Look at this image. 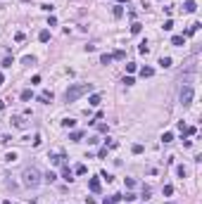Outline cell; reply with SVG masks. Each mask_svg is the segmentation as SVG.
I'll list each match as a JSON object with an SVG mask.
<instances>
[{
	"instance_id": "6da1fadb",
	"label": "cell",
	"mask_w": 202,
	"mask_h": 204,
	"mask_svg": "<svg viewBox=\"0 0 202 204\" xmlns=\"http://www.w3.org/2000/svg\"><path fill=\"white\" fill-rule=\"evenodd\" d=\"M21 183L26 185V188H31V190H36L38 185L43 183V176H41V171H38L36 166H26L24 171H21Z\"/></svg>"
},
{
	"instance_id": "7a4b0ae2",
	"label": "cell",
	"mask_w": 202,
	"mask_h": 204,
	"mask_svg": "<svg viewBox=\"0 0 202 204\" xmlns=\"http://www.w3.org/2000/svg\"><path fill=\"white\" fill-rule=\"evenodd\" d=\"M86 93H93V83H74V86H69L67 93H64V102H76Z\"/></svg>"
},
{
	"instance_id": "3957f363",
	"label": "cell",
	"mask_w": 202,
	"mask_h": 204,
	"mask_svg": "<svg viewBox=\"0 0 202 204\" xmlns=\"http://www.w3.org/2000/svg\"><path fill=\"white\" fill-rule=\"evenodd\" d=\"M193 97H195V90H193V86H183L181 93H178V100H181L183 107H190L193 105Z\"/></svg>"
},
{
	"instance_id": "277c9868",
	"label": "cell",
	"mask_w": 202,
	"mask_h": 204,
	"mask_svg": "<svg viewBox=\"0 0 202 204\" xmlns=\"http://www.w3.org/2000/svg\"><path fill=\"white\" fill-rule=\"evenodd\" d=\"M62 178H64L67 183H71V180H74V171H71V169L67 166V164H62Z\"/></svg>"
},
{
	"instance_id": "5b68a950",
	"label": "cell",
	"mask_w": 202,
	"mask_h": 204,
	"mask_svg": "<svg viewBox=\"0 0 202 204\" xmlns=\"http://www.w3.org/2000/svg\"><path fill=\"white\" fill-rule=\"evenodd\" d=\"M200 26H202L200 22H193L190 26L186 29V33H183V38H188V36H195V33H197V29H200Z\"/></svg>"
},
{
	"instance_id": "8992f818",
	"label": "cell",
	"mask_w": 202,
	"mask_h": 204,
	"mask_svg": "<svg viewBox=\"0 0 202 204\" xmlns=\"http://www.w3.org/2000/svg\"><path fill=\"white\" fill-rule=\"evenodd\" d=\"M53 97H55V95H53V90H43L41 95H38V100H41L43 105H48V102H53Z\"/></svg>"
},
{
	"instance_id": "52a82bcc",
	"label": "cell",
	"mask_w": 202,
	"mask_h": 204,
	"mask_svg": "<svg viewBox=\"0 0 202 204\" xmlns=\"http://www.w3.org/2000/svg\"><path fill=\"white\" fill-rule=\"evenodd\" d=\"M100 180H98V178H91V180H88V190H91V192H100Z\"/></svg>"
},
{
	"instance_id": "ba28073f",
	"label": "cell",
	"mask_w": 202,
	"mask_h": 204,
	"mask_svg": "<svg viewBox=\"0 0 202 204\" xmlns=\"http://www.w3.org/2000/svg\"><path fill=\"white\" fill-rule=\"evenodd\" d=\"M64 159H67V157H64L62 152H59V154H53V157H50V161H53L55 166H62V164H64Z\"/></svg>"
},
{
	"instance_id": "9c48e42d",
	"label": "cell",
	"mask_w": 202,
	"mask_h": 204,
	"mask_svg": "<svg viewBox=\"0 0 202 204\" xmlns=\"http://www.w3.org/2000/svg\"><path fill=\"white\" fill-rule=\"evenodd\" d=\"M183 10H186V12H195L197 3H195V0H186V3H183Z\"/></svg>"
},
{
	"instance_id": "30bf717a",
	"label": "cell",
	"mask_w": 202,
	"mask_h": 204,
	"mask_svg": "<svg viewBox=\"0 0 202 204\" xmlns=\"http://www.w3.org/2000/svg\"><path fill=\"white\" fill-rule=\"evenodd\" d=\"M100 102H102V97L98 95V93H93V95L88 97V105H91V107H98V105H100Z\"/></svg>"
},
{
	"instance_id": "8fae6325",
	"label": "cell",
	"mask_w": 202,
	"mask_h": 204,
	"mask_svg": "<svg viewBox=\"0 0 202 204\" xmlns=\"http://www.w3.org/2000/svg\"><path fill=\"white\" fill-rule=\"evenodd\" d=\"M119 202H121V195H112V197L102 199V204H119Z\"/></svg>"
},
{
	"instance_id": "7c38bea8",
	"label": "cell",
	"mask_w": 202,
	"mask_h": 204,
	"mask_svg": "<svg viewBox=\"0 0 202 204\" xmlns=\"http://www.w3.org/2000/svg\"><path fill=\"white\" fill-rule=\"evenodd\" d=\"M74 173H76V176H86V173H88V166H86V164H76Z\"/></svg>"
},
{
	"instance_id": "4fadbf2b",
	"label": "cell",
	"mask_w": 202,
	"mask_h": 204,
	"mask_svg": "<svg viewBox=\"0 0 202 204\" xmlns=\"http://www.w3.org/2000/svg\"><path fill=\"white\" fill-rule=\"evenodd\" d=\"M38 40H41V43H48V40H50V31H48V29H43V31L38 33Z\"/></svg>"
},
{
	"instance_id": "5bb4252c",
	"label": "cell",
	"mask_w": 202,
	"mask_h": 204,
	"mask_svg": "<svg viewBox=\"0 0 202 204\" xmlns=\"http://www.w3.org/2000/svg\"><path fill=\"white\" fill-rule=\"evenodd\" d=\"M183 43H186V38H183V36H171V45H176V48H181Z\"/></svg>"
},
{
	"instance_id": "9a60e30c",
	"label": "cell",
	"mask_w": 202,
	"mask_h": 204,
	"mask_svg": "<svg viewBox=\"0 0 202 204\" xmlns=\"http://www.w3.org/2000/svg\"><path fill=\"white\" fill-rule=\"evenodd\" d=\"M12 124H14L17 128H26V121H24L21 116H12Z\"/></svg>"
},
{
	"instance_id": "2e32d148",
	"label": "cell",
	"mask_w": 202,
	"mask_h": 204,
	"mask_svg": "<svg viewBox=\"0 0 202 204\" xmlns=\"http://www.w3.org/2000/svg\"><path fill=\"white\" fill-rule=\"evenodd\" d=\"M81 138H83V131H71L69 133V140H74V142H79Z\"/></svg>"
},
{
	"instance_id": "e0dca14e",
	"label": "cell",
	"mask_w": 202,
	"mask_h": 204,
	"mask_svg": "<svg viewBox=\"0 0 202 204\" xmlns=\"http://www.w3.org/2000/svg\"><path fill=\"white\" fill-rule=\"evenodd\" d=\"M152 74H154V69H152V67H143V69H140V76H143V78H150Z\"/></svg>"
},
{
	"instance_id": "ac0fdd59",
	"label": "cell",
	"mask_w": 202,
	"mask_h": 204,
	"mask_svg": "<svg viewBox=\"0 0 202 204\" xmlns=\"http://www.w3.org/2000/svg\"><path fill=\"white\" fill-rule=\"evenodd\" d=\"M140 31H143V24H138V22H133V24H131V33H133V36H138Z\"/></svg>"
},
{
	"instance_id": "d6986e66",
	"label": "cell",
	"mask_w": 202,
	"mask_h": 204,
	"mask_svg": "<svg viewBox=\"0 0 202 204\" xmlns=\"http://www.w3.org/2000/svg\"><path fill=\"white\" fill-rule=\"evenodd\" d=\"M112 14H114V19H121V17H124V7H121V5H117L114 10H112Z\"/></svg>"
},
{
	"instance_id": "ffe728a7",
	"label": "cell",
	"mask_w": 202,
	"mask_h": 204,
	"mask_svg": "<svg viewBox=\"0 0 202 204\" xmlns=\"http://www.w3.org/2000/svg\"><path fill=\"white\" fill-rule=\"evenodd\" d=\"M160 67L162 69H169L171 67V57H160Z\"/></svg>"
},
{
	"instance_id": "44dd1931",
	"label": "cell",
	"mask_w": 202,
	"mask_h": 204,
	"mask_svg": "<svg viewBox=\"0 0 202 204\" xmlns=\"http://www.w3.org/2000/svg\"><path fill=\"white\" fill-rule=\"evenodd\" d=\"M162 195H164V197H171V195H174V185H164V188H162Z\"/></svg>"
},
{
	"instance_id": "7402d4cb",
	"label": "cell",
	"mask_w": 202,
	"mask_h": 204,
	"mask_svg": "<svg viewBox=\"0 0 202 204\" xmlns=\"http://www.w3.org/2000/svg\"><path fill=\"white\" fill-rule=\"evenodd\" d=\"M124 57H126L124 50H114V52H112V59H124Z\"/></svg>"
},
{
	"instance_id": "603a6c76",
	"label": "cell",
	"mask_w": 202,
	"mask_h": 204,
	"mask_svg": "<svg viewBox=\"0 0 202 204\" xmlns=\"http://www.w3.org/2000/svg\"><path fill=\"white\" fill-rule=\"evenodd\" d=\"M109 62H112V55H109V52L100 55V64H109Z\"/></svg>"
},
{
	"instance_id": "cb8c5ba5",
	"label": "cell",
	"mask_w": 202,
	"mask_h": 204,
	"mask_svg": "<svg viewBox=\"0 0 202 204\" xmlns=\"http://www.w3.org/2000/svg\"><path fill=\"white\" fill-rule=\"evenodd\" d=\"M31 97H33V93L29 90V88H26V90H21V100H24V102H29Z\"/></svg>"
},
{
	"instance_id": "d4e9b609",
	"label": "cell",
	"mask_w": 202,
	"mask_h": 204,
	"mask_svg": "<svg viewBox=\"0 0 202 204\" xmlns=\"http://www.w3.org/2000/svg\"><path fill=\"white\" fill-rule=\"evenodd\" d=\"M21 64H36V57L26 55V57H21Z\"/></svg>"
},
{
	"instance_id": "484cf974",
	"label": "cell",
	"mask_w": 202,
	"mask_h": 204,
	"mask_svg": "<svg viewBox=\"0 0 202 204\" xmlns=\"http://www.w3.org/2000/svg\"><path fill=\"white\" fill-rule=\"evenodd\" d=\"M138 52H143V55H148V52H150V45L145 43V40H143V43L138 45Z\"/></svg>"
},
{
	"instance_id": "4316f807",
	"label": "cell",
	"mask_w": 202,
	"mask_h": 204,
	"mask_svg": "<svg viewBox=\"0 0 202 204\" xmlns=\"http://www.w3.org/2000/svg\"><path fill=\"white\" fill-rule=\"evenodd\" d=\"M62 126H64V128H74V126H76V121H74V119H64V121H62Z\"/></svg>"
},
{
	"instance_id": "83f0119b",
	"label": "cell",
	"mask_w": 202,
	"mask_h": 204,
	"mask_svg": "<svg viewBox=\"0 0 202 204\" xmlns=\"http://www.w3.org/2000/svg\"><path fill=\"white\" fill-rule=\"evenodd\" d=\"M162 142H174V133H169V131H166V133L162 135Z\"/></svg>"
},
{
	"instance_id": "f1b7e54d",
	"label": "cell",
	"mask_w": 202,
	"mask_h": 204,
	"mask_svg": "<svg viewBox=\"0 0 202 204\" xmlns=\"http://www.w3.org/2000/svg\"><path fill=\"white\" fill-rule=\"evenodd\" d=\"M55 178H57V176H55L53 171H48V173H45V176H43V180H45V183H53Z\"/></svg>"
},
{
	"instance_id": "f546056e",
	"label": "cell",
	"mask_w": 202,
	"mask_h": 204,
	"mask_svg": "<svg viewBox=\"0 0 202 204\" xmlns=\"http://www.w3.org/2000/svg\"><path fill=\"white\" fill-rule=\"evenodd\" d=\"M12 64H14V59H12V57H5V59H3V67H5V69H10Z\"/></svg>"
},
{
	"instance_id": "4dcf8cb0",
	"label": "cell",
	"mask_w": 202,
	"mask_h": 204,
	"mask_svg": "<svg viewBox=\"0 0 202 204\" xmlns=\"http://www.w3.org/2000/svg\"><path fill=\"white\" fill-rule=\"evenodd\" d=\"M131 152H133V154H140V152H143V145H140V142H136V145L131 147Z\"/></svg>"
},
{
	"instance_id": "1f68e13d",
	"label": "cell",
	"mask_w": 202,
	"mask_h": 204,
	"mask_svg": "<svg viewBox=\"0 0 202 204\" xmlns=\"http://www.w3.org/2000/svg\"><path fill=\"white\" fill-rule=\"evenodd\" d=\"M176 173H178V176H181V178H186V176H188L186 166H176Z\"/></svg>"
},
{
	"instance_id": "d6a6232c",
	"label": "cell",
	"mask_w": 202,
	"mask_h": 204,
	"mask_svg": "<svg viewBox=\"0 0 202 204\" xmlns=\"http://www.w3.org/2000/svg\"><path fill=\"white\" fill-rule=\"evenodd\" d=\"M183 133H186V135H195L197 128H195V126H186V131H183Z\"/></svg>"
},
{
	"instance_id": "836d02e7",
	"label": "cell",
	"mask_w": 202,
	"mask_h": 204,
	"mask_svg": "<svg viewBox=\"0 0 202 204\" xmlns=\"http://www.w3.org/2000/svg\"><path fill=\"white\" fill-rule=\"evenodd\" d=\"M121 199H124V202H133V199H138V197H136V195H133V192H126V197H124V195H121Z\"/></svg>"
},
{
	"instance_id": "e575fe53",
	"label": "cell",
	"mask_w": 202,
	"mask_h": 204,
	"mask_svg": "<svg viewBox=\"0 0 202 204\" xmlns=\"http://www.w3.org/2000/svg\"><path fill=\"white\" fill-rule=\"evenodd\" d=\"M171 29H174V22H171V19H166V22H164V31H171Z\"/></svg>"
},
{
	"instance_id": "d590c367",
	"label": "cell",
	"mask_w": 202,
	"mask_h": 204,
	"mask_svg": "<svg viewBox=\"0 0 202 204\" xmlns=\"http://www.w3.org/2000/svg\"><path fill=\"white\" fill-rule=\"evenodd\" d=\"M100 178H105L107 183H112V180H114V178H112V176H109V173H107V171H102V173H100Z\"/></svg>"
},
{
	"instance_id": "8d00e7d4",
	"label": "cell",
	"mask_w": 202,
	"mask_h": 204,
	"mask_svg": "<svg viewBox=\"0 0 202 204\" xmlns=\"http://www.w3.org/2000/svg\"><path fill=\"white\" fill-rule=\"evenodd\" d=\"M124 83H126V86H133L136 81H133V76H124Z\"/></svg>"
},
{
	"instance_id": "74e56055",
	"label": "cell",
	"mask_w": 202,
	"mask_h": 204,
	"mask_svg": "<svg viewBox=\"0 0 202 204\" xmlns=\"http://www.w3.org/2000/svg\"><path fill=\"white\" fill-rule=\"evenodd\" d=\"M14 40H17V43H21V40H24V33L17 31V33H14Z\"/></svg>"
},
{
	"instance_id": "f35d334b",
	"label": "cell",
	"mask_w": 202,
	"mask_h": 204,
	"mask_svg": "<svg viewBox=\"0 0 202 204\" xmlns=\"http://www.w3.org/2000/svg\"><path fill=\"white\" fill-rule=\"evenodd\" d=\"M136 69H138V67L133 64V62H131V64H126V71H128V74H133V71H136Z\"/></svg>"
},
{
	"instance_id": "ab89813d",
	"label": "cell",
	"mask_w": 202,
	"mask_h": 204,
	"mask_svg": "<svg viewBox=\"0 0 202 204\" xmlns=\"http://www.w3.org/2000/svg\"><path fill=\"white\" fill-rule=\"evenodd\" d=\"M98 131H100V133H107V131H109V126H107V124H100V126H98Z\"/></svg>"
},
{
	"instance_id": "60d3db41",
	"label": "cell",
	"mask_w": 202,
	"mask_h": 204,
	"mask_svg": "<svg viewBox=\"0 0 202 204\" xmlns=\"http://www.w3.org/2000/svg\"><path fill=\"white\" fill-rule=\"evenodd\" d=\"M38 145H41V135L36 133V135H33V147H38Z\"/></svg>"
},
{
	"instance_id": "b9f144b4",
	"label": "cell",
	"mask_w": 202,
	"mask_h": 204,
	"mask_svg": "<svg viewBox=\"0 0 202 204\" xmlns=\"http://www.w3.org/2000/svg\"><path fill=\"white\" fill-rule=\"evenodd\" d=\"M98 157H100V159H102V157H107V147H100V152H98Z\"/></svg>"
},
{
	"instance_id": "7bdbcfd3",
	"label": "cell",
	"mask_w": 202,
	"mask_h": 204,
	"mask_svg": "<svg viewBox=\"0 0 202 204\" xmlns=\"http://www.w3.org/2000/svg\"><path fill=\"white\" fill-rule=\"evenodd\" d=\"M5 159H7V161H17V154H14V152H10V154H7Z\"/></svg>"
},
{
	"instance_id": "ee69618b",
	"label": "cell",
	"mask_w": 202,
	"mask_h": 204,
	"mask_svg": "<svg viewBox=\"0 0 202 204\" xmlns=\"http://www.w3.org/2000/svg\"><path fill=\"white\" fill-rule=\"evenodd\" d=\"M3 109H5V102H3V100H0V112H3Z\"/></svg>"
},
{
	"instance_id": "f6af8a7d",
	"label": "cell",
	"mask_w": 202,
	"mask_h": 204,
	"mask_svg": "<svg viewBox=\"0 0 202 204\" xmlns=\"http://www.w3.org/2000/svg\"><path fill=\"white\" fill-rule=\"evenodd\" d=\"M3 83H5V76H3V74H0V86H3Z\"/></svg>"
},
{
	"instance_id": "bcb514c9",
	"label": "cell",
	"mask_w": 202,
	"mask_h": 204,
	"mask_svg": "<svg viewBox=\"0 0 202 204\" xmlns=\"http://www.w3.org/2000/svg\"><path fill=\"white\" fill-rule=\"evenodd\" d=\"M117 3H128V0H117Z\"/></svg>"
},
{
	"instance_id": "7dc6e473",
	"label": "cell",
	"mask_w": 202,
	"mask_h": 204,
	"mask_svg": "<svg viewBox=\"0 0 202 204\" xmlns=\"http://www.w3.org/2000/svg\"><path fill=\"white\" fill-rule=\"evenodd\" d=\"M0 204H10V202H7V199H5V202H0Z\"/></svg>"
}]
</instances>
